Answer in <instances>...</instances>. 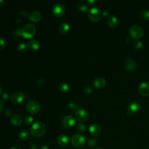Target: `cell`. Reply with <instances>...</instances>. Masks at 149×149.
I'll use <instances>...</instances> for the list:
<instances>
[{
    "label": "cell",
    "mask_w": 149,
    "mask_h": 149,
    "mask_svg": "<svg viewBox=\"0 0 149 149\" xmlns=\"http://www.w3.org/2000/svg\"><path fill=\"white\" fill-rule=\"evenodd\" d=\"M30 134L35 137L40 138L43 136L46 131L45 124L40 121L36 122L33 124L30 128Z\"/></svg>",
    "instance_id": "1"
},
{
    "label": "cell",
    "mask_w": 149,
    "mask_h": 149,
    "mask_svg": "<svg viewBox=\"0 0 149 149\" xmlns=\"http://www.w3.org/2000/svg\"><path fill=\"white\" fill-rule=\"evenodd\" d=\"M36 33V27L32 24H27L22 29V36L25 39L33 37Z\"/></svg>",
    "instance_id": "2"
},
{
    "label": "cell",
    "mask_w": 149,
    "mask_h": 149,
    "mask_svg": "<svg viewBox=\"0 0 149 149\" xmlns=\"http://www.w3.org/2000/svg\"><path fill=\"white\" fill-rule=\"evenodd\" d=\"M71 144L75 148H82L86 144V138L81 134H76L71 138Z\"/></svg>",
    "instance_id": "3"
},
{
    "label": "cell",
    "mask_w": 149,
    "mask_h": 149,
    "mask_svg": "<svg viewBox=\"0 0 149 149\" xmlns=\"http://www.w3.org/2000/svg\"><path fill=\"white\" fill-rule=\"evenodd\" d=\"M129 33L132 37L134 39H140L144 35V30L143 28L137 25L132 26L129 29Z\"/></svg>",
    "instance_id": "4"
},
{
    "label": "cell",
    "mask_w": 149,
    "mask_h": 149,
    "mask_svg": "<svg viewBox=\"0 0 149 149\" xmlns=\"http://www.w3.org/2000/svg\"><path fill=\"white\" fill-rule=\"evenodd\" d=\"M88 16L90 21L97 22L100 20L102 18V13L97 8H92L88 11Z\"/></svg>",
    "instance_id": "5"
},
{
    "label": "cell",
    "mask_w": 149,
    "mask_h": 149,
    "mask_svg": "<svg viewBox=\"0 0 149 149\" xmlns=\"http://www.w3.org/2000/svg\"><path fill=\"white\" fill-rule=\"evenodd\" d=\"M26 110L31 114H36L40 110V104L35 100L29 101L26 104Z\"/></svg>",
    "instance_id": "6"
},
{
    "label": "cell",
    "mask_w": 149,
    "mask_h": 149,
    "mask_svg": "<svg viewBox=\"0 0 149 149\" xmlns=\"http://www.w3.org/2000/svg\"><path fill=\"white\" fill-rule=\"evenodd\" d=\"M76 119L80 122H85L89 119V115L88 111L84 109H78L75 114Z\"/></svg>",
    "instance_id": "7"
},
{
    "label": "cell",
    "mask_w": 149,
    "mask_h": 149,
    "mask_svg": "<svg viewBox=\"0 0 149 149\" xmlns=\"http://www.w3.org/2000/svg\"><path fill=\"white\" fill-rule=\"evenodd\" d=\"M76 124V120L71 115H67L62 120V126L65 129H70Z\"/></svg>",
    "instance_id": "8"
},
{
    "label": "cell",
    "mask_w": 149,
    "mask_h": 149,
    "mask_svg": "<svg viewBox=\"0 0 149 149\" xmlns=\"http://www.w3.org/2000/svg\"><path fill=\"white\" fill-rule=\"evenodd\" d=\"M52 12L55 16L57 18H60L64 15L65 13V8L62 4L57 3L53 7Z\"/></svg>",
    "instance_id": "9"
},
{
    "label": "cell",
    "mask_w": 149,
    "mask_h": 149,
    "mask_svg": "<svg viewBox=\"0 0 149 149\" xmlns=\"http://www.w3.org/2000/svg\"><path fill=\"white\" fill-rule=\"evenodd\" d=\"M141 109V104L138 102H131L128 106V114H135L138 113Z\"/></svg>",
    "instance_id": "10"
},
{
    "label": "cell",
    "mask_w": 149,
    "mask_h": 149,
    "mask_svg": "<svg viewBox=\"0 0 149 149\" xmlns=\"http://www.w3.org/2000/svg\"><path fill=\"white\" fill-rule=\"evenodd\" d=\"M25 98V96L21 92H15L11 97V100L13 104H20L22 103Z\"/></svg>",
    "instance_id": "11"
},
{
    "label": "cell",
    "mask_w": 149,
    "mask_h": 149,
    "mask_svg": "<svg viewBox=\"0 0 149 149\" xmlns=\"http://www.w3.org/2000/svg\"><path fill=\"white\" fill-rule=\"evenodd\" d=\"M90 135L93 137H97L101 134L102 129L100 126L97 124H92L89 128Z\"/></svg>",
    "instance_id": "12"
},
{
    "label": "cell",
    "mask_w": 149,
    "mask_h": 149,
    "mask_svg": "<svg viewBox=\"0 0 149 149\" xmlns=\"http://www.w3.org/2000/svg\"><path fill=\"white\" fill-rule=\"evenodd\" d=\"M138 91L139 94L143 97L149 96V84L147 82L141 83L139 86Z\"/></svg>",
    "instance_id": "13"
},
{
    "label": "cell",
    "mask_w": 149,
    "mask_h": 149,
    "mask_svg": "<svg viewBox=\"0 0 149 149\" xmlns=\"http://www.w3.org/2000/svg\"><path fill=\"white\" fill-rule=\"evenodd\" d=\"M28 18L31 22H38L41 19L42 15L39 11H33L29 14Z\"/></svg>",
    "instance_id": "14"
},
{
    "label": "cell",
    "mask_w": 149,
    "mask_h": 149,
    "mask_svg": "<svg viewBox=\"0 0 149 149\" xmlns=\"http://www.w3.org/2000/svg\"><path fill=\"white\" fill-rule=\"evenodd\" d=\"M58 144L62 147H67L69 143V139L66 135H61L57 139Z\"/></svg>",
    "instance_id": "15"
},
{
    "label": "cell",
    "mask_w": 149,
    "mask_h": 149,
    "mask_svg": "<svg viewBox=\"0 0 149 149\" xmlns=\"http://www.w3.org/2000/svg\"><path fill=\"white\" fill-rule=\"evenodd\" d=\"M125 68L129 72H133L136 68V63L135 61L132 59H127L125 62Z\"/></svg>",
    "instance_id": "16"
},
{
    "label": "cell",
    "mask_w": 149,
    "mask_h": 149,
    "mask_svg": "<svg viewBox=\"0 0 149 149\" xmlns=\"http://www.w3.org/2000/svg\"><path fill=\"white\" fill-rule=\"evenodd\" d=\"M93 85L96 88L101 89L106 85V81L103 78H98L94 80Z\"/></svg>",
    "instance_id": "17"
},
{
    "label": "cell",
    "mask_w": 149,
    "mask_h": 149,
    "mask_svg": "<svg viewBox=\"0 0 149 149\" xmlns=\"http://www.w3.org/2000/svg\"><path fill=\"white\" fill-rule=\"evenodd\" d=\"M27 48L32 51H37L40 48V44L36 40H31L27 44Z\"/></svg>",
    "instance_id": "18"
},
{
    "label": "cell",
    "mask_w": 149,
    "mask_h": 149,
    "mask_svg": "<svg viewBox=\"0 0 149 149\" xmlns=\"http://www.w3.org/2000/svg\"><path fill=\"white\" fill-rule=\"evenodd\" d=\"M11 122L15 126H20L22 124V118L18 114H15L11 118Z\"/></svg>",
    "instance_id": "19"
},
{
    "label": "cell",
    "mask_w": 149,
    "mask_h": 149,
    "mask_svg": "<svg viewBox=\"0 0 149 149\" xmlns=\"http://www.w3.org/2000/svg\"><path fill=\"white\" fill-rule=\"evenodd\" d=\"M119 21L116 16L112 15L110 16L109 19H108V26L112 29H115L118 26Z\"/></svg>",
    "instance_id": "20"
},
{
    "label": "cell",
    "mask_w": 149,
    "mask_h": 149,
    "mask_svg": "<svg viewBox=\"0 0 149 149\" xmlns=\"http://www.w3.org/2000/svg\"><path fill=\"white\" fill-rule=\"evenodd\" d=\"M58 30L61 34H67L70 30V26L67 22H63L59 25Z\"/></svg>",
    "instance_id": "21"
},
{
    "label": "cell",
    "mask_w": 149,
    "mask_h": 149,
    "mask_svg": "<svg viewBox=\"0 0 149 149\" xmlns=\"http://www.w3.org/2000/svg\"><path fill=\"white\" fill-rule=\"evenodd\" d=\"M59 89L61 92L66 93L70 91L71 87L68 84H66V83H62V84H61L59 86Z\"/></svg>",
    "instance_id": "22"
},
{
    "label": "cell",
    "mask_w": 149,
    "mask_h": 149,
    "mask_svg": "<svg viewBox=\"0 0 149 149\" xmlns=\"http://www.w3.org/2000/svg\"><path fill=\"white\" fill-rule=\"evenodd\" d=\"M29 136V133L27 130H22L19 132V138L22 140H25L28 138Z\"/></svg>",
    "instance_id": "23"
},
{
    "label": "cell",
    "mask_w": 149,
    "mask_h": 149,
    "mask_svg": "<svg viewBox=\"0 0 149 149\" xmlns=\"http://www.w3.org/2000/svg\"><path fill=\"white\" fill-rule=\"evenodd\" d=\"M76 128L77 131L81 134L84 133V132H85V131H86V126L85 124H82V123L78 124L76 125Z\"/></svg>",
    "instance_id": "24"
},
{
    "label": "cell",
    "mask_w": 149,
    "mask_h": 149,
    "mask_svg": "<svg viewBox=\"0 0 149 149\" xmlns=\"http://www.w3.org/2000/svg\"><path fill=\"white\" fill-rule=\"evenodd\" d=\"M77 8L81 12H86V11H88L87 5L85 3H80L79 4H78V5L77 6Z\"/></svg>",
    "instance_id": "25"
},
{
    "label": "cell",
    "mask_w": 149,
    "mask_h": 149,
    "mask_svg": "<svg viewBox=\"0 0 149 149\" xmlns=\"http://www.w3.org/2000/svg\"><path fill=\"white\" fill-rule=\"evenodd\" d=\"M141 18L143 20L149 21V11L144 10L141 13Z\"/></svg>",
    "instance_id": "26"
},
{
    "label": "cell",
    "mask_w": 149,
    "mask_h": 149,
    "mask_svg": "<svg viewBox=\"0 0 149 149\" xmlns=\"http://www.w3.org/2000/svg\"><path fill=\"white\" fill-rule=\"evenodd\" d=\"M34 119L30 115H27L26 117L25 118V123L27 125H30L32 124V123L33 122Z\"/></svg>",
    "instance_id": "27"
},
{
    "label": "cell",
    "mask_w": 149,
    "mask_h": 149,
    "mask_svg": "<svg viewBox=\"0 0 149 149\" xmlns=\"http://www.w3.org/2000/svg\"><path fill=\"white\" fill-rule=\"evenodd\" d=\"M97 144V140L94 138L90 139L88 142V146L91 148H94Z\"/></svg>",
    "instance_id": "28"
},
{
    "label": "cell",
    "mask_w": 149,
    "mask_h": 149,
    "mask_svg": "<svg viewBox=\"0 0 149 149\" xmlns=\"http://www.w3.org/2000/svg\"><path fill=\"white\" fill-rule=\"evenodd\" d=\"M17 48L20 52H24L27 49V45H26L24 43H21L18 45Z\"/></svg>",
    "instance_id": "29"
},
{
    "label": "cell",
    "mask_w": 149,
    "mask_h": 149,
    "mask_svg": "<svg viewBox=\"0 0 149 149\" xmlns=\"http://www.w3.org/2000/svg\"><path fill=\"white\" fill-rule=\"evenodd\" d=\"M143 43L142 41H136L134 44V48L137 49V50H139V49H140L142 48L143 47Z\"/></svg>",
    "instance_id": "30"
},
{
    "label": "cell",
    "mask_w": 149,
    "mask_h": 149,
    "mask_svg": "<svg viewBox=\"0 0 149 149\" xmlns=\"http://www.w3.org/2000/svg\"><path fill=\"white\" fill-rule=\"evenodd\" d=\"M22 29L20 27L16 28L13 32V35L15 36H17V37H20L22 36Z\"/></svg>",
    "instance_id": "31"
},
{
    "label": "cell",
    "mask_w": 149,
    "mask_h": 149,
    "mask_svg": "<svg viewBox=\"0 0 149 149\" xmlns=\"http://www.w3.org/2000/svg\"><path fill=\"white\" fill-rule=\"evenodd\" d=\"M93 92V88L90 86H87L84 88V92L85 94H90Z\"/></svg>",
    "instance_id": "32"
},
{
    "label": "cell",
    "mask_w": 149,
    "mask_h": 149,
    "mask_svg": "<svg viewBox=\"0 0 149 149\" xmlns=\"http://www.w3.org/2000/svg\"><path fill=\"white\" fill-rule=\"evenodd\" d=\"M5 41L4 39L0 38V50H2L5 47Z\"/></svg>",
    "instance_id": "33"
},
{
    "label": "cell",
    "mask_w": 149,
    "mask_h": 149,
    "mask_svg": "<svg viewBox=\"0 0 149 149\" xmlns=\"http://www.w3.org/2000/svg\"><path fill=\"white\" fill-rule=\"evenodd\" d=\"M68 108L69 109H71V110H76L77 109V107H76V105L73 103V102H71L69 104H68Z\"/></svg>",
    "instance_id": "34"
},
{
    "label": "cell",
    "mask_w": 149,
    "mask_h": 149,
    "mask_svg": "<svg viewBox=\"0 0 149 149\" xmlns=\"http://www.w3.org/2000/svg\"><path fill=\"white\" fill-rule=\"evenodd\" d=\"M96 2L97 1L96 0H87L86 1V3L89 5H94L96 3Z\"/></svg>",
    "instance_id": "35"
},
{
    "label": "cell",
    "mask_w": 149,
    "mask_h": 149,
    "mask_svg": "<svg viewBox=\"0 0 149 149\" xmlns=\"http://www.w3.org/2000/svg\"><path fill=\"white\" fill-rule=\"evenodd\" d=\"M37 84L39 86H43L45 85V81L42 79H39L38 81H37Z\"/></svg>",
    "instance_id": "36"
},
{
    "label": "cell",
    "mask_w": 149,
    "mask_h": 149,
    "mask_svg": "<svg viewBox=\"0 0 149 149\" xmlns=\"http://www.w3.org/2000/svg\"><path fill=\"white\" fill-rule=\"evenodd\" d=\"M2 98H3V99L4 100H5V101H7V100H8V98H9V95L7 94V93H3V94H2Z\"/></svg>",
    "instance_id": "37"
},
{
    "label": "cell",
    "mask_w": 149,
    "mask_h": 149,
    "mask_svg": "<svg viewBox=\"0 0 149 149\" xmlns=\"http://www.w3.org/2000/svg\"><path fill=\"white\" fill-rule=\"evenodd\" d=\"M11 114H12V111L10 109L8 108L5 111V114L6 116H7V117H9V116L11 115Z\"/></svg>",
    "instance_id": "38"
},
{
    "label": "cell",
    "mask_w": 149,
    "mask_h": 149,
    "mask_svg": "<svg viewBox=\"0 0 149 149\" xmlns=\"http://www.w3.org/2000/svg\"><path fill=\"white\" fill-rule=\"evenodd\" d=\"M31 149H39V146L37 143H33L31 145Z\"/></svg>",
    "instance_id": "39"
},
{
    "label": "cell",
    "mask_w": 149,
    "mask_h": 149,
    "mask_svg": "<svg viewBox=\"0 0 149 149\" xmlns=\"http://www.w3.org/2000/svg\"><path fill=\"white\" fill-rule=\"evenodd\" d=\"M103 15L104 16V17H107L110 15V12L107 10H104L103 12Z\"/></svg>",
    "instance_id": "40"
},
{
    "label": "cell",
    "mask_w": 149,
    "mask_h": 149,
    "mask_svg": "<svg viewBox=\"0 0 149 149\" xmlns=\"http://www.w3.org/2000/svg\"><path fill=\"white\" fill-rule=\"evenodd\" d=\"M3 106H4V104H3V103L1 100V99H0V112H1L3 109Z\"/></svg>",
    "instance_id": "41"
},
{
    "label": "cell",
    "mask_w": 149,
    "mask_h": 149,
    "mask_svg": "<svg viewBox=\"0 0 149 149\" xmlns=\"http://www.w3.org/2000/svg\"><path fill=\"white\" fill-rule=\"evenodd\" d=\"M10 149H21V148L18 146H14L12 147Z\"/></svg>",
    "instance_id": "42"
},
{
    "label": "cell",
    "mask_w": 149,
    "mask_h": 149,
    "mask_svg": "<svg viewBox=\"0 0 149 149\" xmlns=\"http://www.w3.org/2000/svg\"><path fill=\"white\" fill-rule=\"evenodd\" d=\"M40 149H49L48 148V147L47 146H45V145H44V146H42L40 147Z\"/></svg>",
    "instance_id": "43"
},
{
    "label": "cell",
    "mask_w": 149,
    "mask_h": 149,
    "mask_svg": "<svg viewBox=\"0 0 149 149\" xmlns=\"http://www.w3.org/2000/svg\"><path fill=\"white\" fill-rule=\"evenodd\" d=\"M4 3H5V2L4 0H0V7L3 6L4 5Z\"/></svg>",
    "instance_id": "44"
},
{
    "label": "cell",
    "mask_w": 149,
    "mask_h": 149,
    "mask_svg": "<svg viewBox=\"0 0 149 149\" xmlns=\"http://www.w3.org/2000/svg\"><path fill=\"white\" fill-rule=\"evenodd\" d=\"M2 92H3V86H1V84H0V94L2 93Z\"/></svg>",
    "instance_id": "45"
},
{
    "label": "cell",
    "mask_w": 149,
    "mask_h": 149,
    "mask_svg": "<svg viewBox=\"0 0 149 149\" xmlns=\"http://www.w3.org/2000/svg\"><path fill=\"white\" fill-rule=\"evenodd\" d=\"M93 149H103L102 148H99V147H97V148H94Z\"/></svg>",
    "instance_id": "46"
},
{
    "label": "cell",
    "mask_w": 149,
    "mask_h": 149,
    "mask_svg": "<svg viewBox=\"0 0 149 149\" xmlns=\"http://www.w3.org/2000/svg\"><path fill=\"white\" fill-rule=\"evenodd\" d=\"M144 149H149V148H144Z\"/></svg>",
    "instance_id": "47"
}]
</instances>
